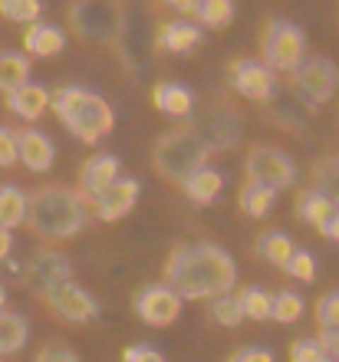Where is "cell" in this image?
Instances as JSON below:
<instances>
[{"label":"cell","instance_id":"cell-35","mask_svg":"<svg viewBox=\"0 0 339 362\" xmlns=\"http://www.w3.org/2000/svg\"><path fill=\"white\" fill-rule=\"evenodd\" d=\"M316 320H320L323 333H336L339 329V293H326L316 303Z\"/></svg>","mask_w":339,"mask_h":362},{"label":"cell","instance_id":"cell-40","mask_svg":"<svg viewBox=\"0 0 339 362\" xmlns=\"http://www.w3.org/2000/svg\"><path fill=\"white\" fill-rule=\"evenodd\" d=\"M231 362H273V356L267 349H257V346H247V349H237L231 356Z\"/></svg>","mask_w":339,"mask_h":362},{"label":"cell","instance_id":"cell-19","mask_svg":"<svg viewBox=\"0 0 339 362\" xmlns=\"http://www.w3.org/2000/svg\"><path fill=\"white\" fill-rule=\"evenodd\" d=\"M201 43V27L195 20H168L159 30V47L168 53H185V49Z\"/></svg>","mask_w":339,"mask_h":362},{"label":"cell","instance_id":"cell-11","mask_svg":"<svg viewBox=\"0 0 339 362\" xmlns=\"http://www.w3.org/2000/svg\"><path fill=\"white\" fill-rule=\"evenodd\" d=\"M20 276H23V284H27L30 290H37V293L47 296L53 286L73 280V267H69V260L63 257V254L43 250V254H37V257H30V264L23 267Z\"/></svg>","mask_w":339,"mask_h":362},{"label":"cell","instance_id":"cell-31","mask_svg":"<svg viewBox=\"0 0 339 362\" xmlns=\"http://www.w3.org/2000/svg\"><path fill=\"white\" fill-rule=\"evenodd\" d=\"M303 316V296L293 293V290H280V293L270 300V320L277 323H297Z\"/></svg>","mask_w":339,"mask_h":362},{"label":"cell","instance_id":"cell-22","mask_svg":"<svg viewBox=\"0 0 339 362\" xmlns=\"http://www.w3.org/2000/svg\"><path fill=\"white\" fill-rule=\"evenodd\" d=\"M254 250L267 260V264H273V267H283V264L290 260V254H293L297 247H293L290 234H283V230H264V234L257 238Z\"/></svg>","mask_w":339,"mask_h":362},{"label":"cell","instance_id":"cell-25","mask_svg":"<svg viewBox=\"0 0 339 362\" xmlns=\"http://www.w3.org/2000/svg\"><path fill=\"white\" fill-rule=\"evenodd\" d=\"M333 211H336V208H333L330 201L323 198L316 188L300 191V198H297V218H300L303 224H313V228H320Z\"/></svg>","mask_w":339,"mask_h":362},{"label":"cell","instance_id":"cell-44","mask_svg":"<svg viewBox=\"0 0 339 362\" xmlns=\"http://www.w3.org/2000/svg\"><path fill=\"white\" fill-rule=\"evenodd\" d=\"M4 303H7V293H4V286H0V313H4Z\"/></svg>","mask_w":339,"mask_h":362},{"label":"cell","instance_id":"cell-36","mask_svg":"<svg viewBox=\"0 0 339 362\" xmlns=\"http://www.w3.org/2000/svg\"><path fill=\"white\" fill-rule=\"evenodd\" d=\"M290 362H326L316 339H297L290 349Z\"/></svg>","mask_w":339,"mask_h":362},{"label":"cell","instance_id":"cell-2","mask_svg":"<svg viewBox=\"0 0 339 362\" xmlns=\"http://www.w3.org/2000/svg\"><path fill=\"white\" fill-rule=\"evenodd\" d=\"M86 218H89V208H86L79 191L50 185V188H40L27 198V218L23 221L37 238L63 240L73 238L76 230H83Z\"/></svg>","mask_w":339,"mask_h":362},{"label":"cell","instance_id":"cell-5","mask_svg":"<svg viewBox=\"0 0 339 362\" xmlns=\"http://www.w3.org/2000/svg\"><path fill=\"white\" fill-rule=\"evenodd\" d=\"M76 33L86 40H99V43H113L125 30V7L119 0H83L69 7Z\"/></svg>","mask_w":339,"mask_h":362},{"label":"cell","instance_id":"cell-41","mask_svg":"<svg viewBox=\"0 0 339 362\" xmlns=\"http://www.w3.org/2000/svg\"><path fill=\"white\" fill-rule=\"evenodd\" d=\"M316 343H320L326 362H339V329H336V333H323Z\"/></svg>","mask_w":339,"mask_h":362},{"label":"cell","instance_id":"cell-20","mask_svg":"<svg viewBox=\"0 0 339 362\" xmlns=\"http://www.w3.org/2000/svg\"><path fill=\"white\" fill-rule=\"evenodd\" d=\"M151 99H155V105H159L165 115H171V119H185V115H191V105H195L191 89L178 86V83H159L155 93H151Z\"/></svg>","mask_w":339,"mask_h":362},{"label":"cell","instance_id":"cell-37","mask_svg":"<svg viewBox=\"0 0 339 362\" xmlns=\"http://www.w3.org/2000/svg\"><path fill=\"white\" fill-rule=\"evenodd\" d=\"M17 162V135L10 132L7 125H0V165Z\"/></svg>","mask_w":339,"mask_h":362},{"label":"cell","instance_id":"cell-21","mask_svg":"<svg viewBox=\"0 0 339 362\" xmlns=\"http://www.w3.org/2000/svg\"><path fill=\"white\" fill-rule=\"evenodd\" d=\"M221 185H224V178H221L217 168H201V172L188 175V178L181 181V191H185L195 204H211V201L221 194Z\"/></svg>","mask_w":339,"mask_h":362},{"label":"cell","instance_id":"cell-3","mask_svg":"<svg viewBox=\"0 0 339 362\" xmlns=\"http://www.w3.org/2000/svg\"><path fill=\"white\" fill-rule=\"evenodd\" d=\"M50 105H53V112L63 119L69 132L79 139V142H89L96 145L99 139L113 132V109L105 103L103 95L89 93L83 86H63L57 93L50 95Z\"/></svg>","mask_w":339,"mask_h":362},{"label":"cell","instance_id":"cell-32","mask_svg":"<svg viewBox=\"0 0 339 362\" xmlns=\"http://www.w3.org/2000/svg\"><path fill=\"white\" fill-rule=\"evenodd\" d=\"M43 7L37 0H0V17L13 20V23H37Z\"/></svg>","mask_w":339,"mask_h":362},{"label":"cell","instance_id":"cell-17","mask_svg":"<svg viewBox=\"0 0 339 362\" xmlns=\"http://www.w3.org/2000/svg\"><path fill=\"white\" fill-rule=\"evenodd\" d=\"M23 47H27V53H33V57H57V53H63V47H67V33L59 27H53V23L37 20V23H30L27 37H23Z\"/></svg>","mask_w":339,"mask_h":362},{"label":"cell","instance_id":"cell-13","mask_svg":"<svg viewBox=\"0 0 339 362\" xmlns=\"http://www.w3.org/2000/svg\"><path fill=\"white\" fill-rule=\"evenodd\" d=\"M47 303L53 306L63 320H69V323H86V320L96 316V300L86 293L79 284H73V280L53 286L47 293Z\"/></svg>","mask_w":339,"mask_h":362},{"label":"cell","instance_id":"cell-8","mask_svg":"<svg viewBox=\"0 0 339 362\" xmlns=\"http://www.w3.org/2000/svg\"><path fill=\"white\" fill-rule=\"evenodd\" d=\"M293 86L306 103L320 105L339 89V69L326 57H303L300 66L293 69Z\"/></svg>","mask_w":339,"mask_h":362},{"label":"cell","instance_id":"cell-33","mask_svg":"<svg viewBox=\"0 0 339 362\" xmlns=\"http://www.w3.org/2000/svg\"><path fill=\"white\" fill-rule=\"evenodd\" d=\"M211 316H214V323H221V326H237V323H244V313H241L237 293L214 296V300H211Z\"/></svg>","mask_w":339,"mask_h":362},{"label":"cell","instance_id":"cell-28","mask_svg":"<svg viewBox=\"0 0 339 362\" xmlns=\"http://www.w3.org/2000/svg\"><path fill=\"white\" fill-rule=\"evenodd\" d=\"M270 300L273 296L267 293V290H260V286H247V290H241L237 293V303H241V313H244V320H270Z\"/></svg>","mask_w":339,"mask_h":362},{"label":"cell","instance_id":"cell-23","mask_svg":"<svg viewBox=\"0 0 339 362\" xmlns=\"http://www.w3.org/2000/svg\"><path fill=\"white\" fill-rule=\"evenodd\" d=\"M27 218V194L17 185H0V230L23 224Z\"/></svg>","mask_w":339,"mask_h":362},{"label":"cell","instance_id":"cell-16","mask_svg":"<svg viewBox=\"0 0 339 362\" xmlns=\"http://www.w3.org/2000/svg\"><path fill=\"white\" fill-rule=\"evenodd\" d=\"M17 158L30 172H47L53 165V142L37 129H23L17 135Z\"/></svg>","mask_w":339,"mask_h":362},{"label":"cell","instance_id":"cell-7","mask_svg":"<svg viewBox=\"0 0 339 362\" xmlns=\"http://www.w3.org/2000/svg\"><path fill=\"white\" fill-rule=\"evenodd\" d=\"M293 178H297L293 158L277 145H257L247 155V181L251 185H260V188L277 194L280 188H290Z\"/></svg>","mask_w":339,"mask_h":362},{"label":"cell","instance_id":"cell-42","mask_svg":"<svg viewBox=\"0 0 339 362\" xmlns=\"http://www.w3.org/2000/svg\"><path fill=\"white\" fill-rule=\"evenodd\" d=\"M320 234H323V238H330V240H336V244H339V208L333 211L330 218H326V221L320 224Z\"/></svg>","mask_w":339,"mask_h":362},{"label":"cell","instance_id":"cell-29","mask_svg":"<svg viewBox=\"0 0 339 362\" xmlns=\"http://www.w3.org/2000/svg\"><path fill=\"white\" fill-rule=\"evenodd\" d=\"M191 13H195L205 27H227V23L234 20V4H231V0H198Z\"/></svg>","mask_w":339,"mask_h":362},{"label":"cell","instance_id":"cell-12","mask_svg":"<svg viewBox=\"0 0 339 362\" xmlns=\"http://www.w3.org/2000/svg\"><path fill=\"white\" fill-rule=\"evenodd\" d=\"M231 83H234V89L241 95L257 99V103H267L273 95V86H277L273 69H267L260 59H237L231 66Z\"/></svg>","mask_w":339,"mask_h":362},{"label":"cell","instance_id":"cell-24","mask_svg":"<svg viewBox=\"0 0 339 362\" xmlns=\"http://www.w3.org/2000/svg\"><path fill=\"white\" fill-rule=\"evenodd\" d=\"M30 83V59L20 53H0V89L4 93H17L20 86Z\"/></svg>","mask_w":339,"mask_h":362},{"label":"cell","instance_id":"cell-1","mask_svg":"<svg viewBox=\"0 0 339 362\" xmlns=\"http://www.w3.org/2000/svg\"><path fill=\"white\" fill-rule=\"evenodd\" d=\"M165 280L168 290H175L185 300H201V296H224L237 280V267L231 254L217 244H185L165 264Z\"/></svg>","mask_w":339,"mask_h":362},{"label":"cell","instance_id":"cell-26","mask_svg":"<svg viewBox=\"0 0 339 362\" xmlns=\"http://www.w3.org/2000/svg\"><path fill=\"white\" fill-rule=\"evenodd\" d=\"M27 320L17 313H0V356H10L17 353V349H23V343H27Z\"/></svg>","mask_w":339,"mask_h":362},{"label":"cell","instance_id":"cell-14","mask_svg":"<svg viewBox=\"0 0 339 362\" xmlns=\"http://www.w3.org/2000/svg\"><path fill=\"white\" fill-rule=\"evenodd\" d=\"M139 201V181L135 178H115L109 188L96 198V218L99 221H119L135 208Z\"/></svg>","mask_w":339,"mask_h":362},{"label":"cell","instance_id":"cell-4","mask_svg":"<svg viewBox=\"0 0 339 362\" xmlns=\"http://www.w3.org/2000/svg\"><path fill=\"white\" fill-rule=\"evenodd\" d=\"M207 148L198 135L191 129H178V132L161 135L159 145H155V168H159L161 178L168 181H185L188 175L207 168Z\"/></svg>","mask_w":339,"mask_h":362},{"label":"cell","instance_id":"cell-18","mask_svg":"<svg viewBox=\"0 0 339 362\" xmlns=\"http://www.w3.org/2000/svg\"><path fill=\"white\" fill-rule=\"evenodd\" d=\"M7 105L10 112H17L20 119H27V122H37L40 115L50 109V93L37 83H27V86H20L17 93L7 95Z\"/></svg>","mask_w":339,"mask_h":362},{"label":"cell","instance_id":"cell-39","mask_svg":"<svg viewBox=\"0 0 339 362\" xmlns=\"http://www.w3.org/2000/svg\"><path fill=\"white\" fill-rule=\"evenodd\" d=\"M37 362H79V359H76V353L67 349V346H47Z\"/></svg>","mask_w":339,"mask_h":362},{"label":"cell","instance_id":"cell-30","mask_svg":"<svg viewBox=\"0 0 339 362\" xmlns=\"http://www.w3.org/2000/svg\"><path fill=\"white\" fill-rule=\"evenodd\" d=\"M273 198H277L273 191L260 188V185H251V181L241 188V208H244V214H251V218H264V214H270Z\"/></svg>","mask_w":339,"mask_h":362},{"label":"cell","instance_id":"cell-38","mask_svg":"<svg viewBox=\"0 0 339 362\" xmlns=\"http://www.w3.org/2000/svg\"><path fill=\"white\" fill-rule=\"evenodd\" d=\"M122 362H165V356L151 346H129L122 353Z\"/></svg>","mask_w":339,"mask_h":362},{"label":"cell","instance_id":"cell-9","mask_svg":"<svg viewBox=\"0 0 339 362\" xmlns=\"http://www.w3.org/2000/svg\"><path fill=\"white\" fill-rule=\"evenodd\" d=\"M135 313L149 326H171L181 316V296L168 286H142L135 293Z\"/></svg>","mask_w":339,"mask_h":362},{"label":"cell","instance_id":"cell-43","mask_svg":"<svg viewBox=\"0 0 339 362\" xmlns=\"http://www.w3.org/2000/svg\"><path fill=\"white\" fill-rule=\"evenodd\" d=\"M10 247H13V238H10V230H0V260L10 254Z\"/></svg>","mask_w":339,"mask_h":362},{"label":"cell","instance_id":"cell-10","mask_svg":"<svg viewBox=\"0 0 339 362\" xmlns=\"http://www.w3.org/2000/svg\"><path fill=\"white\" fill-rule=\"evenodd\" d=\"M191 132L205 142L207 152H214V148H227V145H234L241 139V119H237L234 109L217 105V109L201 115L198 125H191Z\"/></svg>","mask_w":339,"mask_h":362},{"label":"cell","instance_id":"cell-34","mask_svg":"<svg viewBox=\"0 0 339 362\" xmlns=\"http://www.w3.org/2000/svg\"><path fill=\"white\" fill-rule=\"evenodd\" d=\"M283 270H287L293 280H303V284H310L313 276H316V264H313V254H310V250H293L290 260L283 264Z\"/></svg>","mask_w":339,"mask_h":362},{"label":"cell","instance_id":"cell-15","mask_svg":"<svg viewBox=\"0 0 339 362\" xmlns=\"http://www.w3.org/2000/svg\"><path fill=\"white\" fill-rule=\"evenodd\" d=\"M115 178H119V158H115V155H93V158H86V165L79 168L83 194H89L93 201L99 198Z\"/></svg>","mask_w":339,"mask_h":362},{"label":"cell","instance_id":"cell-27","mask_svg":"<svg viewBox=\"0 0 339 362\" xmlns=\"http://www.w3.org/2000/svg\"><path fill=\"white\" fill-rule=\"evenodd\" d=\"M313 181H316L313 188L320 191V194L330 201L333 208H339V155H336V158H326L323 165H316Z\"/></svg>","mask_w":339,"mask_h":362},{"label":"cell","instance_id":"cell-6","mask_svg":"<svg viewBox=\"0 0 339 362\" xmlns=\"http://www.w3.org/2000/svg\"><path fill=\"white\" fill-rule=\"evenodd\" d=\"M306 49V37H303V30L290 20H273L270 27L264 30V40H260V53H264V63L267 69H283V73H293V69L300 66V59L306 57L303 53Z\"/></svg>","mask_w":339,"mask_h":362}]
</instances>
